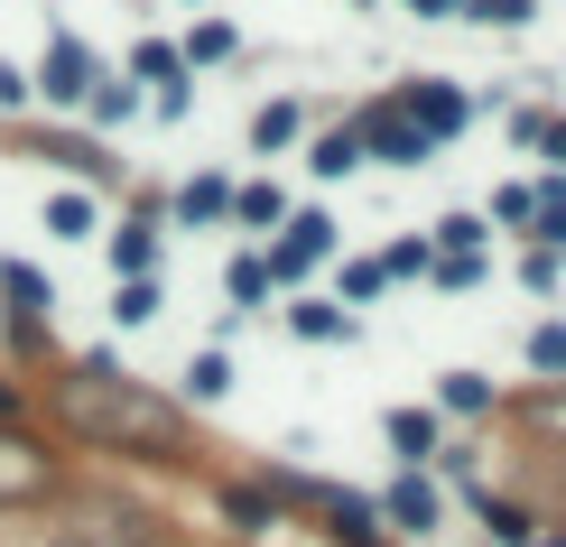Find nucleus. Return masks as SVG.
Returning <instances> with one entry per match:
<instances>
[{
  "label": "nucleus",
  "mask_w": 566,
  "mask_h": 547,
  "mask_svg": "<svg viewBox=\"0 0 566 547\" xmlns=\"http://www.w3.org/2000/svg\"><path fill=\"white\" fill-rule=\"evenodd\" d=\"M29 409H46L75 445H93V455H130V464H196L205 455L196 418H186L158 380L122 371L112 353H75V362H56L29 390Z\"/></svg>",
  "instance_id": "1"
},
{
  "label": "nucleus",
  "mask_w": 566,
  "mask_h": 547,
  "mask_svg": "<svg viewBox=\"0 0 566 547\" xmlns=\"http://www.w3.org/2000/svg\"><path fill=\"white\" fill-rule=\"evenodd\" d=\"M0 344H10V371L56 362V278L38 260H0Z\"/></svg>",
  "instance_id": "2"
},
{
  "label": "nucleus",
  "mask_w": 566,
  "mask_h": 547,
  "mask_svg": "<svg viewBox=\"0 0 566 547\" xmlns=\"http://www.w3.org/2000/svg\"><path fill=\"white\" fill-rule=\"evenodd\" d=\"M261 260H270V288H279V297H297L306 278L325 270V260H344V223H335L325 204H297L289 223L261 242Z\"/></svg>",
  "instance_id": "3"
},
{
  "label": "nucleus",
  "mask_w": 566,
  "mask_h": 547,
  "mask_svg": "<svg viewBox=\"0 0 566 547\" xmlns=\"http://www.w3.org/2000/svg\"><path fill=\"white\" fill-rule=\"evenodd\" d=\"M93 75H103V46H84L75 29H46L38 65H29V93H38V112H46V122H65V112H84Z\"/></svg>",
  "instance_id": "4"
},
{
  "label": "nucleus",
  "mask_w": 566,
  "mask_h": 547,
  "mask_svg": "<svg viewBox=\"0 0 566 547\" xmlns=\"http://www.w3.org/2000/svg\"><path fill=\"white\" fill-rule=\"evenodd\" d=\"M344 122H353V139H363V168H399V177H418V168L437 158L428 139L409 130V112H399L390 93H363V103H353Z\"/></svg>",
  "instance_id": "5"
},
{
  "label": "nucleus",
  "mask_w": 566,
  "mask_h": 547,
  "mask_svg": "<svg viewBox=\"0 0 566 547\" xmlns=\"http://www.w3.org/2000/svg\"><path fill=\"white\" fill-rule=\"evenodd\" d=\"M390 103L409 112V130L428 139V149H455V139L474 130V93L455 75H409V84H390Z\"/></svg>",
  "instance_id": "6"
},
{
  "label": "nucleus",
  "mask_w": 566,
  "mask_h": 547,
  "mask_svg": "<svg viewBox=\"0 0 566 547\" xmlns=\"http://www.w3.org/2000/svg\"><path fill=\"white\" fill-rule=\"evenodd\" d=\"M93 242H103L112 278H158V251H168V213H158V196H139L122 223H103Z\"/></svg>",
  "instance_id": "7"
},
{
  "label": "nucleus",
  "mask_w": 566,
  "mask_h": 547,
  "mask_svg": "<svg viewBox=\"0 0 566 547\" xmlns=\"http://www.w3.org/2000/svg\"><path fill=\"white\" fill-rule=\"evenodd\" d=\"M371 511H381L390 538H437V529H446V483H437L428 464H418V473H390V483L371 492Z\"/></svg>",
  "instance_id": "8"
},
{
  "label": "nucleus",
  "mask_w": 566,
  "mask_h": 547,
  "mask_svg": "<svg viewBox=\"0 0 566 547\" xmlns=\"http://www.w3.org/2000/svg\"><path fill=\"white\" fill-rule=\"evenodd\" d=\"M158 213H168V232H232V168L177 177L168 196H158Z\"/></svg>",
  "instance_id": "9"
},
{
  "label": "nucleus",
  "mask_w": 566,
  "mask_h": 547,
  "mask_svg": "<svg viewBox=\"0 0 566 547\" xmlns=\"http://www.w3.org/2000/svg\"><path fill=\"white\" fill-rule=\"evenodd\" d=\"M56 492H65L56 455H46L29 427H0V502H56Z\"/></svg>",
  "instance_id": "10"
},
{
  "label": "nucleus",
  "mask_w": 566,
  "mask_h": 547,
  "mask_svg": "<svg viewBox=\"0 0 566 547\" xmlns=\"http://www.w3.org/2000/svg\"><path fill=\"white\" fill-rule=\"evenodd\" d=\"M316 538H325V547H390L381 511H371V492H344V483L316 492Z\"/></svg>",
  "instance_id": "11"
},
{
  "label": "nucleus",
  "mask_w": 566,
  "mask_h": 547,
  "mask_svg": "<svg viewBox=\"0 0 566 547\" xmlns=\"http://www.w3.org/2000/svg\"><path fill=\"white\" fill-rule=\"evenodd\" d=\"M381 445H390V464L399 473H418L446 445V418L428 409V399H399V409H381Z\"/></svg>",
  "instance_id": "12"
},
{
  "label": "nucleus",
  "mask_w": 566,
  "mask_h": 547,
  "mask_svg": "<svg viewBox=\"0 0 566 547\" xmlns=\"http://www.w3.org/2000/svg\"><path fill=\"white\" fill-rule=\"evenodd\" d=\"M289 213H297V196L279 177H232V232H242V242H270Z\"/></svg>",
  "instance_id": "13"
},
{
  "label": "nucleus",
  "mask_w": 566,
  "mask_h": 547,
  "mask_svg": "<svg viewBox=\"0 0 566 547\" xmlns=\"http://www.w3.org/2000/svg\"><path fill=\"white\" fill-rule=\"evenodd\" d=\"M139 112H149V93H139V84L122 75V65H103V75H93V93H84V112H75V122H84L93 139H112V130H130Z\"/></svg>",
  "instance_id": "14"
},
{
  "label": "nucleus",
  "mask_w": 566,
  "mask_h": 547,
  "mask_svg": "<svg viewBox=\"0 0 566 547\" xmlns=\"http://www.w3.org/2000/svg\"><path fill=\"white\" fill-rule=\"evenodd\" d=\"M279 325H289L297 344H353V335H363V316H353V306H335V297H316V288L279 297Z\"/></svg>",
  "instance_id": "15"
},
{
  "label": "nucleus",
  "mask_w": 566,
  "mask_h": 547,
  "mask_svg": "<svg viewBox=\"0 0 566 547\" xmlns=\"http://www.w3.org/2000/svg\"><path fill=\"white\" fill-rule=\"evenodd\" d=\"M297 158H306V177H316V186H344V177H363V139H353V122H344V112L306 130V139H297Z\"/></svg>",
  "instance_id": "16"
},
{
  "label": "nucleus",
  "mask_w": 566,
  "mask_h": 547,
  "mask_svg": "<svg viewBox=\"0 0 566 547\" xmlns=\"http://www.w3.org/2000/svg\"><path fill=\"white\" fill-rule=\"evenodd\" d=\"M464 502H474V519H483V538H492V547H530L538 529H548V519H538V511L521 502V492H492V483H474Z\"/></svg>",
  "instance_id": "17"
},
{
  "label": "nucleus",
  "mask_w": 566,
  "mask_h": 547,
  "mask_svg": "<svg viewBox=\"0 0 566 547\" xmlns=\"http://www.w3.org/2000/svg\"><path fill=\"white\" fill-rule=\"evenodd\" d=\"M223 399H232V353L223 344H196L186 371H177V409L196 418V409H223Z\"/></svg>",
  "instance_id": "18"
},
{
  "label": "nucleus",
  "mask_w": 566,
  "mask_h": 547,
  "mask_svg": "<svg viewBox=\"0 0 566 547\" xmlns=\"http://www.w3.org/2000/svg\"><path fill=\"white\" fill-rule=\"evenodd\" d=\"M38 223H46V242H93V232H103V196H93V186H46Z\"/></svg>",
  "instance_id": "19"
},
{
  "label": "nucleus",
  "mask_w": 566,
  "mask_h": 547,
  "mask_svg": "<svg viewBox=\"0 0 566 547\" xmlns=\"http://www.w3.org/2000/svg\"><path fill=\"white\" fill-rule=\"evenodd\" d=\"M437 418H455V427H483L492 409H502V390H492V371H437V399H428Z\"/></svg>",
  "instance_id": "20"
},
{
  "label": "nucleus",
  "mask_w": 566,
  "mask_h": 547,
  "mask_svg": "<svg viewBox=\"0 0 566 547\" xmlns=\"http://www.w3.org/2000/svg\"><path fill=\"white\" fill-rule=\"evenodd\" d=\"M242 139H251V158H289L297 139H306V103H297V93H270V103L251 112Z\"/></svg>",
  "instance_id": "21"
},
{
  "label": "nucleus",
  "mask_w": 566,
  "mask_h": 547,
  "mask_svg": "<svg viewBox=\"0 0 566 547\" xmlns=\"http://www.w3.org/2000/svg\"><path fill=\"white\" fill-rule=\"evenodd\" d=\"M223 297H232V316H251V325H261L270 316V260H261V242H242V251H232V270H223Z\"/></svg>",
  "instance_id": "22"
},
{
  "label": "nucleus",
  "mask_w": 566,
  "mask_h": 547,
  "mask_svg": "<svg viewBox=\"0 0 566 547\" xmlns=\"http://www.w3.org/2000/svg\"><path fill=\"white\" fill-rule=\"evenodd\" d=\"M122 75L149 84V93H158V84H196V75H186V56H177V38H130V46H122Z\"/></svg>",
  "instance_id": "23"
},
{
  "label": "nucleus",
  "mask_w": 566,
  "mask_h": 547,
  "mask_svg": "<svg viewBox=\"0 0 566 547\" xmlns=\"http://www.w3.org/2000/svg\"><path fill=\"white\" fill-rule=\"evenodd\" d=\"M168 306V278H112V335H139Z\"/></svg>",
  "instance_id": "24"
},
{
  "label": "nucleus",
  "mask_w": 566,
  "mask_h": 547,
  "mask_svg": "<svg viewBox=\"0 0 566 547\" xmlns=\"http://www.w3.org/2000/svg\"><path fill=\"white\" fill-rule=\"evenodd\" d=\"M177 56H186V75H196V65H232L242 56V29H232V19H186Z\"/></svg>",
  "instance_id": "25"
},
{
  "label": "nucleus",
  "mask_w": 566,
  "mask_h": 547,
  "mask_svg": "<svg viewBox=\"0 0 566 547\" xmlns=\"http://www.w3.org/2000/svg\"><path fill=\"white\" fill-rule=\"evenodd\" d=\"M214 502H223V519H232V538H270V529H279V502H270L261 483H223Z\"/></svg>",
  "instance_id": "26"
},
{
  "label": "nucleus",
  "mask_w": 566,
  "mask_h": 547,
  "mask_svg": "<svg viewBox=\"0 0 566 547\" xmlns=\"http://www.w3.org/2000/svg\"><path fill=\"white\" fill-rule=\"evenodd\" d=\"M483 278H492L483 251H437V260H428V288H446V297H474Z\"/></svg>",
  "instance_id": "27"
},
{
  "label": "nucleus",
  "mask_w": 566,
  "mask_h": 547,
  "mask_svg": "<svg viewBox=\"0 0 566 547\" xmlns=\"http://www.w3.org/2000/svg\"><path fill=\"white\" fill-rule=\"evenodd\" d=\"M390 297V278H381V260H335V306H381Z\"/></svg>",
  "instance_id": "28"
},
{
  "label": "nucleus",
  "mask_w": 566,
  "mask_h": 547,
  "mask_svg": "<svg viewBox=\"0 0 566 547\" xmlns=\"http://www.w3.org/2000/svg\"><path fill=\"white\" fill-rule=\"evenodd\" d=\"M530 242H538V251H566V177H538V204H530Z\"/></svg>",
  "instance_id": "29"
},
{
  "label": "nucleus",
  "mask_w": 566,
  "mask_h": 547,
  "mask_svg": "<svg viewBox=\"0 0 566 547\" xmlns=\"http://www.w3.org/2000/svg\"><path fill=\"white\" fill-rule=\"evenodd\" d=\"M530 204H538V177H511V186H492L483 223H492V232H530Z\"/></svg>",
  "instance_id": "30"
},
{
  "label": "nucleus",
  "mask_w": 566,
  "mask_h": 547,
  "mask_svg": "<svg viewBox=\"0 0 566 547\" xmlns=\"http://www.w3.org/2000/svg\"><path fill=\"white\" fill-rule=\"evenodd\" d=\"M428 251H492V223H483L474 204H464V213H437V223H428Z\"/></svg>",
  "instance_id": "31"
},
{
  "label": "nucleus",
  "mask_w": 566,
  "mask_h": 547,
  "mask_svg": "<svg viewBox=\"0 0 566 547\" xmlns=\"http://www.w3.org/2000/svg\"><path fill=\"white\" fill-rule=\"evenodd\" d=\"M371 260H381V278H390V288H399V278H428V232H399V242H381V251H371Z\"/></svg>",
  "instance_id": "32"
},
{
  "label": "nucleus",
  "mask_w": 566,
  "mask_h": 547,
  "mask_svg": "<svg viewBox=\"0 0 566 547\" xmlns=\"http://www.w3.org/2000/svg\"><path fill=\"white\" fill-rule=\"evenodd\" d=\"M511 418L538 427V436H557V427H566V380H538L530 399H511Z\"/></svg>",
  "instance_id": "33"
},
{
  "label": "nucleus",
  "mask_w": 566,
  "mask_h": 547,
  "mask_svg": "<svg viewBox=\"0 0 566 547\" xmlns=\"http://www.w3.org/2000/svg\"><path fill=\"white\" fill-rule=\"evenodd\" d=\"M521 353H530V371H538V380H566V316L530 325V344H521Z\"/></svg>",
  "instance_id": "34"
},
{
  "label": "nucleus",
  "mask_w": 566,
  "mask_h": 547,
  "mask_svg": "<svg viewBox=\"0 0 566 547\" xmlns=\"http://www.w3.org/2000/svg\"><path fill=\"white\" fill-rule=\"evenodd\" d=\"M464 19H474V29H502V38H521L530 19H538V0H464Z\"/></svg>",
  "instance_id": "35"
},
{
  "label": "nucleus",
  "mask_w": 566,
  "mask_h": 547,
  "mask_svg": "<svg viewBox=\"0 0 566 547\" xmlns=\"http://www.w3.org/2000/svg\"><path fill=\"white\" fill-rule=\"evenodd\" d=\"M521 288H530V297H557V288H566V251H538V242H530V251H521Z\"/></svg>",
  "instance_id": "36"
},
{
  "label": "nucleus",
  "mask_w": 566,
  "mask_h": 547,
  "mask_svg": "<svg viewBox=\"0 0 566 547\" xmlns=\"http://www.w3.org/2000/svg\"><path fill=\"white\" fill-rule=\"evenodd\" d=\"M0 122H38V93H29V65L0 56Z\"/></svg>",
  "instance_id": "37"
},
{
  "label": "nucleus",
  "mask_w": 566,
  "mask_h": 547,
  "mask_svg": "<svg viewBox=\"0 0 566 547\" xmlns=\"http://www.w3.org/2000/svg\"><path fill=\"white\" fill-rule=\"evenodd\" d=\"M530 158H548V177H566V112H548V122H538Z\"/></svg>",
  "instance_id": "38"
},
{
  "label": "nucleus",
  "mask_w": 566,
  "mask_h": 547,
  "mask_svg": "<svg viewBox=\"0 0 566 547\" xmlns=\"http://www.w3.org/2000/svg\"><path fill=\"white\" fill-rule=\"evenodd\" d=\"M0 427H29V380L0 362Z\"/></svg>",
  "instance_id": "39"
},
{
  "label": "nucleus",
  "mask_w": 566,
  "mask_h": 547,
  "mask_svg": "<svg viewBox=\"0 0 566 547\" xmlns=\"http://www.w3.org/2000/svg\"><path fill=\"white\" fill-rule=\"evenodd\" d=\"M149 112H158V122H168V130H177V122H186V112H196V84H158V93H149Z\"/></svg>",
  "instance_id": "40"
},
{
  "label": "nucleus",
  "mask_w": 566,
  "mask_h": 547,
  "mask_svg": "<svg viewBox=\"0 0 566 547\" xmlns=\"http://www.w3.org/2000/svg\"><path fill=\"white\" fill-rule=\"evenodd\" d=\"M381 10H409V19H464V0H381Z\"/></svg>",
  "instance_id": "41"
},
{
  "label": "nucleus",
  "mask_w": 566,
  "mask_h": 547,
  "mask_svg": "<svg viewBox=\"0 0 566 547\" xmlns=\"http://www.w3.org/2000/svg\"><path fill=\"white\" fill-rule=\"evenodd\" d=\"M538 122H548V103H521V112H511V149H530Z\"/></svg>",
  "instance_id": "42"
},
{
  "label": "nucleus",
  "mask_w": 566,
  "mask_h": 547,
  "mask_svg": "<svg viewBox=\"0 0 566 547\" xmlns=\"http://www.w3.org/2000/svg\"><path fill=\"white\" fill-rule=\"evenodd\" d=\"M530 547H566V529H538V538H530Z\"/></svg>",
  "instance_id": "43"
},
{
  "label": "nucleus",
  "mask_w": 566,
  "mask_h": 547,
  "mask_svg": "<svg viewBox=\"0 0 566 547\" xmlns=\"http://www.w3.org/2000/svg\"><path fill=\"white\" fill-rule=\"evenodd\" d=\"M353 10H381V0H353Z\"/></svg>",
  "instance_id": "44"
},
{
  "label": "nucleus",
  "mask_w": 566,
  "mask_h": 547,
  "mask_svg": "<svg viewBox=\"0 0 566 547\" xmlns=\"http://www.w3.org/2000/svg\"><path fill=\"white\" fill-rule=\"evenodd\" d=\"M177 10H205V0H177Z\"/></svg>",
  "instance_id": "45"
}]
</instances>
